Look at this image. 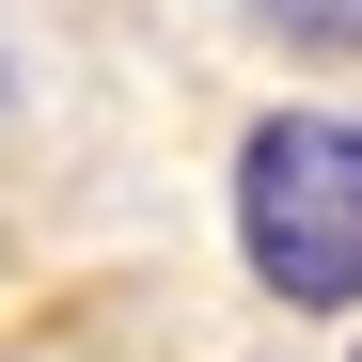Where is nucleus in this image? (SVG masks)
<instances>
[{"label": "nucleus", "mask_w": 362, "mask_h": 362, "mask_svg": "<svg viewBox=\"0 0 362 362\" xmlns=\"http://www.w3.org/2000/svg\"><path fill=\"white\" fill-rule=\"evenodd\" d=\"M236 252L284 315H346L362 299V127L346 110H268L236 142Z\"/></svg>", "instance_id": "f257e3e1"}, {"label": "nucleus", "mask_w": 362, "mask_h": 362, "mask_svg": "<svg viewBox=\"0 0 362 362\" xmlns=\"http://www.w3.org/2000/svg\"><path fill=\"white\" fill-rule=\"evenodd\" d=\"M252 16L299 47V64H362V0H252Z\"/></svg>", "instance_id": "f03ea898"}, {"label": "nucleus", "mask_w": 362, "mask_h": 362, "mask_svg": "<svg viewBox=\"0 0 362 362\" xmlns=\"http://www.w3.org/2000/svg\"><path fill=\"white\" fill-rule=\"evenodd\" d=\"M346 362H362V346H346Z\"/></svg>", "instance_id": "7ed1b4c3"}]
</instances>
